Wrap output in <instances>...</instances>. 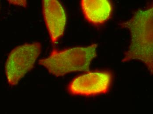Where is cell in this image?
<instances>
[{
  "mask_svg": "<svg viewBox=\"0 0 153 114\" xmlns=\"http://www.w3.org/2000/svg\"><path fill=\"white\" fill-rule=\"evenodd\" d=\"M153 7L139 10L132 18L125 23L129 29L131 42L128 51L125 53L123 62L139 60L145 64L153 73Z\"/></svg>",
  "mask_w": 153,
  "mask_h": 114,
  "instance_id": "1",
  "label": "cell"
},
{
  "mask_svg": "<svg viewBox=\"0 0 153 114\" xmlns=\"http://www.w3.org/2000/svg\"><path fill=\"white\" fill-rule=\"evenodd\" d=\"M42 51L39 43H25L13 49L5 63V74L8 83L16 85L33 67Z\"/></svg>",
  "mask_w": 153,
  "mask_h": 114,
  "instance_id": "3",
  "label": "cell"
},
{
  "mask_svg": "<svg viewBox=\"0 0 153 114\" xmlns=\"http://www.w3.org/2000/svg\"><path fill=\"white\" fill-rule=\"evenodd\" d=\"M10 3L13 4H16V5H22L23 6H26L27 4V2L26 1H10Z\"/></svg>",
  "mask_w": 153,
  "mask_h": 114,
  "instance_id": "7",
  "label": "cell"
},
{
  "mask_svg": "<svg viewBox=\"0 0 153 114\" xmlns=\"http://www.w3.org/2000/svg\"><path fill=\"white\" fill-rule=\"evenodd\" d=\"M43 12L50 38L55 43L63 35L66 15L61 4L56 0L43 1Z\"/></svg>",
  "mask_w": 153,
  "mask_h": 114,
  "instance_id": "5",
  "label": "cell"
},
{
  "mask_svg": "<svg viewBox=\"0 0 153 114\" xmlns=\"http://www.w3.org/2000/svg\"><path fill=\"white\" fill-rule=\"evenodd\" d=\"M112 75L110 72L89 73L77 77L70 83L68 91L74 95L91 96L105 94L111 85Z\"/></svg>",
  "mask_w": 153,
  "mask_h": 114,
  "instance_id": "4",
  "label": "cell"
},
{
  "mask_svg": "<svg viewBox=\"0 0 153 114\" xmlns=\"http://www.w3.org/2000/svg\"><path fill=\"white\" fill-rule=\"evenodd\" d=\"M82 10L86 19L94 25L107 21L112 12V5L108 0H82Z\"/></svg>",
  "mask_w": 153,
  "mask_h": 114,
  "instance_id": "6",
  "label": "cell"
},
{
  "mask_svg": "<svg viewBox=\"0 0 153 114\" xmlns=\"http://www.w3.org/2000/svg\"><path fill=\"white\" fill-rule=\"evenodd\" d=\"M97 44L58 51L54 49L47 57L40 59L39 64L49 73L59 77L71 72L88 71L91 61L97 56Z\"/></svg>",
  "mask_w": 153,
  "mask_h": 114,
  "instance_id": "2",
  "label": "cell"
}]
</instances>
